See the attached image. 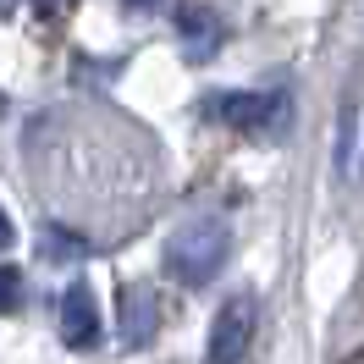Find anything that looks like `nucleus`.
<instances>
[{
  "mask_svg": "<svg viewBox=\"0 0 364 364\" xmlns=\"http://www.w3.org/2000/svg\"><path fill=\"white\" fill-rule=\"evenodd\" d=\"M232 254V221L227 215H188L177 232H171V243H166V271L177 276L182 287H210L221 265H227Z\"/></svg>",
  "mask_w": 364,
  "mask_h": 364,
  "instance_id": "1",
  "label": "nucleus"
},
{
  "mask_svg": "<svg viewBox=\"0 0 364 364\" xmlns=\"http://www.w3.org/2000/svg\"><path fill=\"white\" fill-rule=\"evenodd\" d=\"M254 326H259L254 298L249 293L227 298V304L215 309V320H210V353H205V364H243V353H249V342H254Z\"/></svg>",
  "mask_w": 364,
  "mask_h": 364,
  "instance_id": "2",
  "label": "nucleus"
},
{
  "mask_svg": "<svg viewBox=\"0 0 364 364\" xmlns=\"http://www.w3.org/2000/svg\"><path fill=\"white\" fill-rule=\"evenodd\" d=\"M55 326H61V342H67L72 353H94V348H100L105 320H100V304H94V293L83 287V282L61 293V304H55Z\"/></svg>",
  "mask_w": 364,
  "mask_h": 364,
  "instance_id": "3",
  "label": "nucleus"
},
{
  "mask_svg": "<svg viewBox=\"0 0 364 364\" xmlns=\"http://www.w3.org/2000/svg\"><path fill=\"white\" fill-rule=\"evenodd\" d=\"M221 127H243V133H254V127H271L276 111H282V100H276V89H232V94H215L205 105Z\"/></svg>",
  "mask_w": 364,
  "mask_h": 364,
  "instance_id": "4",
  "label": "nucleus"
},
{
  "mask_svg": "<svg viewBox=\"0 0 364 364\" xmlns=\"http://www.w3.org/2000/svg\"><path fill=\"white\" fill-rule=\"evenodd\" d=\"M177 28H182V45H188V55L193 61H210L215 55V45H221V11L210 6V0H188L182 6V17H177Z\"/></svg>",
  "mask_w": 364,
  "mask_h": 364,
  "instance_id": "5",
  "label": "nucleus"
},
{
  "mask_svg": "<svg viewBox=\"0 0 364 364\" xmlns=\"http://www.w3.org/2000/svg\"><path fill=\"white\" fill-rule=\"evenodd\" d=\"M160 331V309L149 293H127L122 298V342L127 348H144V342H155Z\"/></svg>",
  "mask_w": 364,
  "mask_h": 364,
  "instance_id": "6",
  "label": "nucleus"
},
{
  "mask_svg": "<svg viewBox=\"0 0 364 364\" xmlns=\"http://www.w3.org/2000/svg\"><path fill=\"white\" fill-rule=\"evenodd\" d=\"M83 254H89V243H83L77 232H67V227H45L39 232V259L67 265V259H83Z\"/></svg>",
  "mask_w": 364,
  "mask_h": 364,
  "instance_id": "7",
  "label": "nucleus"
},
{
  "mask_svg": "<svg viewBox=\"0 0 364 364\" xmlns=\"http://www.w3.org/2000/svg\"><path fill=\"white\" fill-rule=\"evenodd\" d=\"M23 304V271L17 265H0V315H11Z\"/></svg>",
  "mask_w": 364,
  "mask_h": 364,
  "instance_id": "8",
  "label": "nucleus"
},
{
  "mask_svg": "<svg viewBox=\"0 0 364 364\" xmlns=\"http://www.w3.org/2000/svg\"><path fill=\"white\" fill-rule=\"evenodd\" d=\"M11 249V215H6V210H0V254Z\"/></svg>",
  "mask_w": 364,
  "mask_h": 364,
  "instance_id": "9",
  "label": "nucleus"
},
{
  "mask_svg": "<svg viewBox=\"0 0 364 364\" xmlns=\"http://www.w3.org/2000/svg\"><path fill=\"white\" fill-rule=\"evenodd\" d=\"M11 11H17V0H0V17H11Z\"/></svg>",
  "mask_w": 364,
  "mask_h": 364,
  "instance_id": "10",
  "label": "nucleus"
},
{
  "mask_svg": "<svg viewBox=\"0 0 364 364\" xmlns=\"http://www.w3.org/2000/svg\"><path fill=\"white\" fill-rule=\"evenodd\" d=\"M127 6H160V0H127Z\"/></svg>",
  "mask_w": 364,
  "mask_h": 364,
  "instance_id": "11",
  "label": "nucleus"
},
{
  "mask_svg": "<svg viewBox=\"0 0 364 364\" xmlns=\"http://www.w3.org/2000/svg\"><path fill=\"white\" fill-rule=\"evenodd\" d=\"M359 171H364V160H359Z\"/></svg>",
  "mask_w": 364,
  "mask_h": 364,
  "instance_id": "12",
  "label": "nucleus"
}]
</instances>
